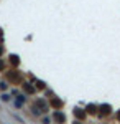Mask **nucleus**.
Wrapping results in <instances>:
<instances>
[{
    "label": "nucleus",
    "mask_w": 120,
    "mask_h": 124,
    "mask_svg": "<svg viewBox=\"0 0 120 124\" xmlns=\"http://www.w3.org/2000/svg\"><path fill=\"white\" fill-rule=\"evenodd\" d=\"M86 113H89V114H95V113H97V106H95V104H89V106H87V109H86Z\"/></svg>",
    "instance_id": "4"
},
{
    "label": "nucleus",
    "mask_w": 120,
    "mask_h": 124,
    "mask_svg": "<svg viewBox=\"0 0 120 124\" xmlns=\"http://www.w3.org/2000/svg\"><path fill=\"white\" fill-rule=\"evenodd\" d=\"M36 88H38V89H45L46 86H45V83H43V81H38V83H36Z\"/></svg>",
    "instance_id": "7"
},
{
    "label": "nucleus",
    "mask_w": 120,
    "mask_h": 124,
    "mask_svg": "<svg viewBox=\"0 0 120 124\" xmlns=\"http://www.w3.org/2000/svg\"><path fill=\"white\" fill-rule=\"evenodd\" d=\"M51 106L56 108V109H61V108H63V101L58 99V98H53V99H51Z\"/></svg>",
    "instance_id": "2"
},
{
    "label": "nucleus",
    "mask_w": 120,
    "mask_h": 124,
    "mask_svg": "<svg viewBox=\"0 0 120 124\" xmlns=\"http://www.w3.org/2000/svg\"><path fill=\"white\" fill-rule=\"evenodd\" d=\"M53 117H54V121H56V123H59V124H61V123H64V121H66V116L63 114L61 111H54Z\"/></svg>",
    "instance_id": "1"
},
{
    "label": "nucleus",
    "mask_w": 120,
    "mask_h": 124,
    "mask_svg": "<svg viewBox=\"0 0 120 124\" xmlns=\"http://www.w3.org/2000/svg\"><path fill=\"white\" fill-rule=\"evenodd\" d=\"M0 53H2V48H0Z\"/></svg>",
    "instance_id": "10"
},
{
    "label": "nucleus",
    "mask_w": 120,
    "mask_h": 124,
    "mask_svg": "<svg viewBox=\"0 0 120 124\" xmlns=\"http://www.w3.org/2000/svg\"><path fill=\"white\" fill-rule=\"evenodd\" d=\"M110 111H112V108H110L109 104H104V106L100 108V113H102V114H109Z\"/></svg>",
    "instance_id": "5"
},
{
    "label": "nucleus",
    "mask_w": 120,
    "mask_h": 124,
    "mask_svg": "<svg viewBox=\"0 0 120 124\" xmlns=\"http://www.w3.org/2000/svg\"><path fill=\"white\" fill-rule=\"evenodd\" d=\"M117 117H119V121H120V111H119V116H117Z\"/></svg>",
    "instance_id": "9"
},
{
    "label": "nucleus",
    "mask_w": 120,
    "mask_h": 124,
    "mask_svg": "<svg viewBox=\"0 0 120 124\" xmlns=\"http://www.w3.org/2000/svg\"><path fill=\"white\" fill-rule=\"evenodd\" d=\"M74 114H76V117H79V119H84L86 117V111H82V109H74Z\"/></svg>",
    "instance_id": "3"
},
{
    "label": "nucleus",
    "mask_w": 120,
    "mask_h": 124,
    "mask_svg": "<svg viewBox=\"0 0 120 124\" xmlns=\"http://www.w3.org/2000/svg\"><path fill=\"white\" fill-rule=\"evenodd\" d=\"M12 63H13V65H18V58H17V56H12Z\"/></svg>",
    "instance_id": "8"
},
{
    "label": "nucleus",
    "mask_w": 120,
    "mask_h": 124,
    "mask_svg": "<svg viewBox=\"0 0 120 124\" xmlns=\"http://www.w3.org/2000/svg\"><path fill=\"white\" fill-rule=\"evenodd\" d=\"M23 88H25V91H27L28 94H31V93H35V88H33L31 85H28V83H27V85H23Z\"/></svg>",
    "instance_id": "6"
}]
</instances>
